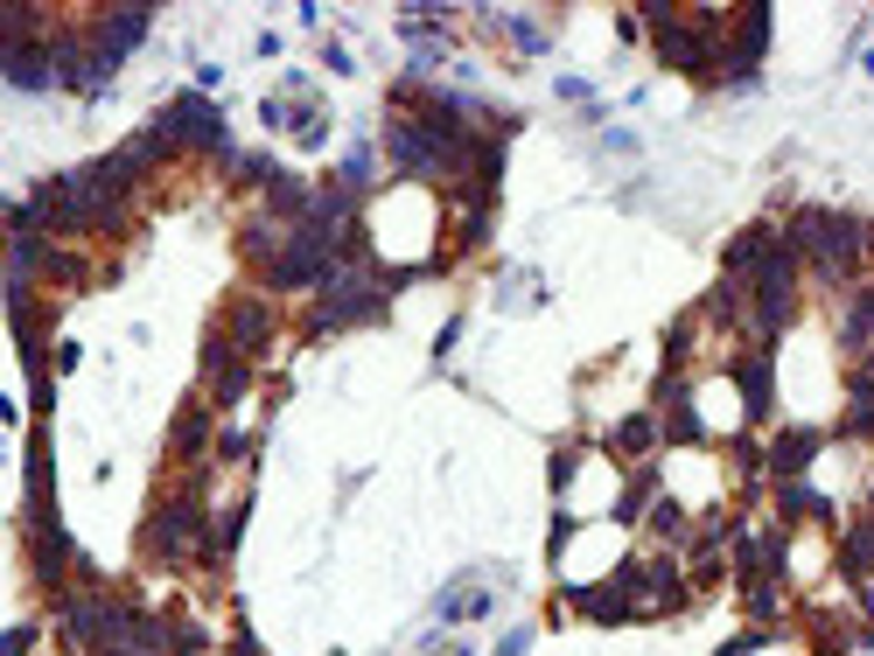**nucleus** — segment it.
Listing matches in <instances>:
<instances>
[{
	"label": "nucleus",
	"instance_id": "7ed1b4c3",
	"mask_svg": "<svg viewBox=\"0 0 874 656\" xmlns=\"http://www.w3.org/2000/svg\"><path fill=\"white\" fill-rule=\"evenodd\" d=\"M147 552H155L161 566H176V558H189V552L211 558V545H203V504H197V496H168V504L155 510V524H147Z\"/></svg>",
	"mask_w": 874,
	"mask_h": 656
},
{
	"label": "nucleus",
	"instance_id": "412c9836",
	"mask_svg": "<svg viewBox=\"0 0 874 656\" xmlns=\"http://www.w3.org/2000/svg\"><path fill=\"white\" fill-rule=\"evenodd\" d=\"M658 433L679 440V448H693V440H699V412H693V405H672V419H658Z\"/></svg>",
	"mask_w": 874,
	"mask_h": 656
},
{
	"label": "nucleus",
	"instance_id": "4468645a",
	"mask_svg": "<svg viewBox=\"0 0 874 656\" xmlns=\"http://www.w3.org/2000/svg\"><path fill=\"white\" fill-rule=\"evenodd\" d=\"M490 608H497V601H490V587H483V580H455L441 601H434V614H441V622H483Z\"/></svg>",
	"mask_w": 874,
	"mask_h": 656
},
{
	"label": "nucleus",
	"instance_id": "f8f14e48",
	"mask_svg": "<svg viewBox=\"0 0 874 656\" xmlns=\"http://www.w3.org/2000/svg\"><path fill=\"white\" fill-rule=\"evenodd\" d=\"M735 384H742L749 419H770V405H776V363H770V350H755L742 371H735Z\"/></svg>",
	"mask_w": 874,
	"mask_h": 656
},
{
	"label": "nucleus",
	"instance_id": "f257e3e1",
	"mask_svg": "<svg viewBox=\"0 0 874 656\" xmlns=\"http://www.w3.org/2000/svg\"><path fill=\"white\" fill-rule=\"evenodd\" d=\"M791 259H811L819 273L847 280L853 265H861V217H847V210H805V217L791 224V238H776Z\"/></svg>",
	"mask_w": 874,
	"mask_h": 656
},
{
	"label": "nucleus",
	"instance_id": "5701e85b",
	"mask_svg": "<svg viewBox=\"0 0 874 656\" xmlns=\"http://www.w3.org/2000/svg\"><path fill=\"white\" fill-rule=\"evenodd\" d=\"M273 176H280V168H273V154H238V182H259V189H266Z\"/></svg>",
	"mask_w": 874,
	"mask_h": 656
},
{
	"label": "nucleus",
	"instance_id": "393cba45",
	"mask_svg": "<svg viewBox=\"0 0 874 656\" xmlns=\"http://www.w3.org/2000/svg\"><path fill=\"white\" fill-rule=\"evenodd\" d=\"M29 643H35L29 622H22V629H0V656H29Z\"/></svg>",
	"mask_w": 874,
	"mask_h": 656
},
{
	"label": "nucleus",
	"instance_id": "a211bd4d",
	"mask_svg": "<svg viewBox=\"0 0 874 656\" xmlns=\"http://www.w3.org/2000/svg\"><path fill=\"white\" fill-rule=\"evenodd\" d=\"M776 504H784V517H832V504L811 489V482H784V496H776Z\"/></svg>",
	"mask_w": 874,
	"mask_h": 656
},
{
	"label": "nucleus",
	"instance_id": "cd10ccee",
	"mask_svg": "<svg viewBox=\"0 0 874 656\" xmlns=\"http://www.w3.org/2000/svg\"><path fill=\"white\" fill-rule=\"evenodd\" d=\"M245 448H253V433H238V427H232V433H217V454H224V461H238Z\"/></svg>",
	"mask_w": 874,
	"mask_h": 656
},
{
	"label": "nucleus",
	"instance_id": "c85d7f7f",
	"mask_svg": "<svg viewBox=\"0 0 874 656\" xmlns=\"http://www.w3.org/2000/svg\"><path fill=\"white\" fill-rule=\"evenodd\" d=\"M525 643H531V629H511V635H504V649H497V656H525Z\"/></svg>",
	"mask_w": 874,
	"mask_h": 656
},
{
	"label": "nucleus",
	"instance_id": "ddd939ff",
	"mask_svg": "<svg viewBox=\"0 0 874 656\" xmlns=\"http://www.w3.org/2000/svg\"><path fill=\"white\" fill-rule=\"evenodd\" d=\"M43 517H56V475H49V440L35 433V448H29V524H43Z\"/></svg>",
	"mask_w": 874,
	"mask_h": 656
},
{
	"label": "nucleus",
	"instance_id": "2eb2a0df",
	"mask_svg": "<svg viewBox=\"0 0 874 656\" xmlns=\"http://www.w3.org/2000/svg\"><path fill=\"white\" fill-rule=\"evenodd\" d=\"M309 203H315V189L301 182V176H273V182H266V224L309 217Z\"/></svg>",
	"mask_w": 874,
	"mask_h": 656
},
{
	"label": "nucleus",
	"instance_id": "20e7f679",
	"mask_svg": "<svg viewBox=\"0 0 874 656\" xmlns=\"http://www.w3.org/2000/svg\"><path fill=\"white\" fill-rule=\"evenodd\" d=\"M259 273H266V286H280V294H294V286H329L336 252H322L309 230H288V238H280V252L266 259Z\"/></svg>",
	"mask_w": 874,
	"mask_h": 656
},
{
	"label": "nucleus",
	"instance_id": "6ab92c4d",
	"mask_svg": "<svg viewBox=\"0 0 874 656\" xmlns=\"http://www.w3.org/2000/svg\"><path fill=\"white\" fill-rule=\"evenodd\" d=\"M867 545H874V531H867V524H853V531H847V545H840V566H847V580H853V587L867 580Z\"/></svg>",
	"mask_w": 874,
	"mask_h": 656
},
{
	"label": "nucleus",
	"instance_id": "f03ea898",
	"mask_svg": "<svg viewBox=\"0 0 874 656\" xmlns=\"http://www.w3.org/2000/svg\"><path fill=\"white\" fill-rule=\"evenodd\" d=\"M155 133L168 140V154H232V140H224V120H217V105L203 99V91L168 99L161 120H155Z\"/></svg>",
	"mask_w": 874,
	"mask_h": 656
},
{
	"label": "nucleus",
	"instance_id": "dca6fc26",
	"mask_svg": "<svg viewBox=\"0 0 874 656\" xmlns=\"http://www.w3.org/2000/svg\"><path fill=\"white\" fill-rule=\"evenodd\" d=\"M651 448H664L658 412H637V419H623V427H616V454L623 461H637V454H651Z\"/></svg>",
	"mask_w": 874,
	"mask_h": 656
},
{
	"label": "nucleus",
	"instance_id": "7c9ffc66",
	"mask_svg": "<svg viewBox=\"0 0 874 656\" xmlns=\"http://www.w3.org/2000/svg\"><path fill=\"white\" fill-rule=\"evenodd\" d=\"M749 643H755V635H742V643H728V649H720V656H742V649H749Z\"/></svg>",
	"mask_w": 874,
	"mask_h": 656
},
{
	"label": "nucleus",
	"instance_id": "6e6552de",
	"mask_svg": "<svg viewBox=\"0 0 874 656\" xmlns=\"http://www.w3.org/2000/svg\"><path fill=\"white\" fill-rule=\"evenodd\" d=\"M0 77L22 91H49L56 70H49V43H29V35H14V43H0Z\"/></svg>",
	"mask_w": 874,
	"mask_h": 656
},
{
	"label": "nucleus",
	"instance_id": "9b49d317",
	"mask_svg": "<svg viewBox=\"0 0 874 656\" xmlns=\"http://www.w3.org/2000/svg\"><path fill=\"white\" fill-rule=\"evenodd\" d=\"M0 259H8V286H29L35 273H49L56 245H49V238H35V230H14V238H8V252H0Z\"/></svg>",
	"mask_w": 874,
	"mask_h": 656
},
{
	"label": "nucleus",
	"instance_id": "bb28decb",
	"mask_svg": "<svg viewBox=\"0 0 874 656\" xmlns=\"http://www.w3.org/2000/svg\"><path fill=\"white\" fill-rule=\"evenodd\" d=\"M322 64H329L336 77H350V70H357V64H350V49H344V43H322Z\"/></svg>",
	"mask_w": 874,
	"mask_h": 656
},
{
	"label": "nucleus",
	"instance_id": "9d476101",
	"mask_svg": "<svg viewBox=\"0 0 874 656\" xmlns=\"http://www.w3.org/2000/svg\"><path fill=\"white\" fill-rule=\"evenodd\" d=\"M819 448H826V433H819V427H797V433L776 440V448H763V468H770V475H784V482H797V475L811 468V461H819Z\"/></svg>",
	"mask_w": 874,
	"mask_h": 656
},
{
	"label": "nucleus",
	"instance_id": "4be33fe9",
	"mask_svg": "<svg viewBox=\"0 0 874 656\" xmlns=\"http://www.w3.org/2000/svg\"><path fill=\"white\" fill-rule=\"evenodd\" d=\"M867 321H874V301L853 294V307H847V350H853V357L867 350Z\"/></svg>",
	"mask_w": 874,
	"mask_h": 656
},
{
	"label": "nucleus",
	"instance_id": "423d86ee",
	"mask_svg": "<svg viewBox=\"0 0 874 656\" xmlns=\"http://www.w3.org/2000/svg\"><path fill=\"white\" fill-rule=\"evenodd\" d=\"M203 377H211V398L217 405H238L253 392V363H245L224 336H203Z\"/></svg>",
	"mask_w": 874,
	"mask_h": 656
},
{
	"label": "nucleus",
	"instance_id": "aec40b11",
	"mask_svg": "<svg viewBox=\"0 0 874 656\" xmlns=\"http://www.w3.org/2000/svg\"><path fill=\"white\" fill-rule=\"evenodd\" d=\"M378 176V161H371V140H350V154H344V189H365Z\"/></svg>",
	"mask_w": 874,
	"mask_h": 656
},
{
	"label": "nucleus",
	"instance_id": "f3484780",
	"mask_svg": "<svg viewBox=\"0 0 874 656\" xmlns=\"http://www.w3.org/2000/svg\"><path fill=\"white\" fill-rule=\"evenodd\" d=\"M203 440H211V412H203V405H182V412H176V454L197 461Z\"/></svg>",
	"mask_w": 874,
	"mask_h": 656
},
{
	"label": "nucleus",
	"instance_id": "2f4dec72",
	"mask_svg": "<svg viewBox=\"0 0 874 656\" xmlns=\"http://www.w3.org/2000/svg\"><path fill=\"white\" fill-rule=\"evenodd\" d=\"M441 656H469V649H441Z\"/></svg>",
	"mask_w": 874,
	"mask_h": 656
},
{
	"label": "nucleus",
	"instance_id": "a878e982",
	"mask_svg": "<svg viewBox=\"0 0 874 656\" xmlns=\"http://www.w3.org/2000/svg\"><path fill=\"white\" fill-rule=\"evenodd\" d=\"M679 524H686V510H679V504H651V531H664V538H672Z\"/></svg>",
	"mask_w": 874,
	"mask_h": 656
},
{
	"label": "nucleus",
	"instance_id": "39448f33",
	"mask_svg": "<svg viewBox=\"0 0 874 656\" xmlns=\"http://www.w3.org/2000/svg\"><path fill=\"white\" fill-rule=\"evenodd\" d=\"M147 22H155V14H147V8H105V14H91V29H99V35H91V49H99V56H105V64H112V70H120V64H126V56H133V49H141V35H147Z\"/></svg>",
	"mask_w": 874,
	"mask_h": 656
},
{
	"label": "nucleus",
	"instance_id": "1a4fd4ad",
	"mask_svg": "<svg viewBox=\"0 0 874 656\" xmlns=\"http://www.w3.org/2000/svg\"><path fill=\"white\" fill-rule=\"evenodd\" d=\"M29 566H35V580H43V587L64 580V566H70V531L56 524V517L29 524Z\"/></svg>",
	"mask_w": 874,
	"mask_h": 656
},
{
	"label": "nucleus",
	"instance_id": "c756f323",
	"mask_svg": "<svg viewBox=\"0 0 874 656\" xmlns=\"http://www.w3.org/2000/svg\"><path fill=\"white\" fill-rule=\"evenodd\" d=\"M232 656H266V649H259V643H253V635H245V629H238V643H232Z\"/></svg>",
	"mask_w": 874,
	"mask_h": 656
},
{
	"label": "nucleus",
	"instance_id": "b1692460",
	"mask_svg": "<svg viewBox=\"0 0 874 656\" xmlns=\"http://www.w3.org/2000/svg\"><path fill=\"white\" fill-rule=\"evenodd\" d=\"M742 593H749V614H776V580H742Z\"/></svg>",
	"mask_w": 874,
	"mask_h": 656
},
{
	"label": "nucleus",
	"instance_id": "0eeeda50",
	"mask_svg": "<svg viewBox=\"0 0 874 656\" xmlns=\"http://www.w3.org/2000/svg\"><path fill=\"white\" fill-rule=\"evenodd\" d=\"M224 342H232L238 357H259L266 342H273V307L266 301H253V294H238L232 307H224V328H217Z\"/></svg>",
	"mask_w": 874,
	"mask_h": 656
}]
</instances>
